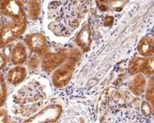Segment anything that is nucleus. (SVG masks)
<instances>
[{"instance_id": "obj_5", "label": "nucleus", "mask_w": 154, "mask_h": 123, "mask_svg": "<svg viewBox=\"0 0 154 123\" xmlns=\"http://www.w3.org/2000/svg\"><path fill=\"white\" fill-rule=\"evenodd\" d=\"M24 42L27 49L35 54L43 56L49 52L46 37L42 34L37 32L28 34L25 37Z\"/></svg>"}, {"instance_id": "obj_4", "label": "nucleus", "mask_w": 154, "mask_h": 123, "mask_svg": "<svg viewBox=\"0 0 154 123\" xmlns=\"http://www.w3.org/2000/svg\"><path fill=\"white\" fill-rule=\"evenodd\" d=\"M63 108L60 105H50L30 117L23 123H55L60 118Z\"/></svg>"}, {"instance_id": "obj_12", "label": "nucleus", "mask_w": 154, "mask_h": 123, "mask_svg": "<svg viewBox=\"0 0 154 123\" xmlns=\"http://www.w3.org/2000/svg\"><path fill=\"white\" fill-rule=\"evenodd\" d=\"M144 58L142 57H136L131 60L128 68V72L131 76H135L139 73H141Z\"/></svg>"}, {"instance_id": "obj_13", "label": "nucleus", "mask_w": 154, "mask_h": 123, "mask_svg": "<svg viewBox=\"0 0 154 123\" xmlns=\"http://www.w3.org/2000/svg\"><path fill=\"white\" fill-rule=\"evenodd\" d=\"M8 89L5 77L2 72H0V108L2 107L7 99Z\"/></svg>"}, {"instance_id": "obj_11", "label": "nucleus", "mask_w": 154, "mask_h": 123, "mask_svg": "<svg viewBox=\"0 0 154 123\" xmlns=\"http://www.w3.org/2000/svg\"><path fill=\"white\" fill-rule=\"evenodd\" d=\"M137 50L140 56L148 57L153 55V39L150 36H145L140 39L137 46Z\"/></svg>"}, {"instance_id": "obj_2", "label": "nucleus", "mask_w": 154, "mask_h": 123, "mask_svg": "<svg viewBox=\"0 0 154 123\" xmlns=\"http://www.w3.org/2000/svg\"><path fill=\"white\" fill-rule=\"evenodd\" d=\"M27 26V20H10L0 28V49H3L23 35Z\"/></svg>"}, {"instance_id": "obj_6", "label": "nucleus", "mask_w": 154, "mask_h": 123, "mask_svg": "<svg viewBox=\"0 0 154 123\" xmlns=\"http://www.w3.org/2000/svg\"><path fill=\"white\" fill-rule=\"evenodd\" d=\"M68 58V53L65 50L57 52L49 53L43 56L42 59V68L47 73L53 72L57 68L65 62Z\"/></svg>"}, {"instance_id": "obj_14", "label": "nucleus", "mask_w": 154, "mask_h": 123, "mask_svg": "<svg viewBox=\"0 0 154 123\" xmlns=\"http://www.w3.org/2000/svg\"><path fill=\"white\" fill-rule=\"evenodd\" d=\"M153 55L144 58L141 73L145 76H152L153 75Z\"/></svg>"}, {"instance_id": "obj_18", "label": "nucleus", "mask_w": 154, "mask_h": 123, "mask_svg": "<svg viewBox=\"0 0 154 123\" xmlns=\"http://www.w3.org/2000/svg\"><path fill=\"white\" fill-rule=\"evenodd\" d=\"M9 122V112L6 108H0V123Z\"/></svg>"}, {"instance_id": "obj_19", "label": "nucleus", "mask_w": 154, "mask_h": 123, "mask_svg": "<svg viewBox=\"0 0 154 123\" xmlns=\"http://www.w3.org/2000/svg\"><path fill=\"white\" fill-rule=\"evenodd\" d=\"M8 64V58L4 53L0 52V72L5 69Z\"/></svg>"}, {"instance_id": "obj_20", "label": "nucleus", "mask_w": 154, "mask_h": 123, "mask_svg": "<svg viewBox=\"0 0 154 123\" xmlns=\"http://www.w3.org/2000/svg\"><path fill=\"white\" fill-rule=\"evenodd\" d=\"M2 27V20H1V16H0V28Z\"/></svg>"}, {"instance_id": "obj_7", "label": "nucleus", "mask_w": 154, "mask_h": 123, "mask_svg": "<svg viewBox=\"0 0 154 123\" xmlns=\"http://www.w3.org/2000/svg\"><path fill=\"white\" fill-rule=\"evenodd\" d=\"M27 76L26 69L23 65H15L8 71L5 80L12 86H17L25 80Z\"/></svg>"}, {"instance_id": "obj_3", "label": "nucleus", "mask_w": 154, "mask_h": 123, "mask_svg": "<svg viewBox=\"0 0 154 123\" xmlns=\"http://www.w3.org/2000/svg\"><path fill=\"white\" fill-rule=\"evenodd\" d=\"M0 16L12 21L26 20L24 5L20 1H0Z\"/></svg>"}, {"instance_id": "obj_16", "label": "nucleus", "mask_w": 154, "mask_h": 123, "mask_svg": "<svg viewBox=\"0 0 154 123\" xmlns=\"http://www.w3.org/2000/svg\"><path fill=\"white\" fill-rule=\"evenodd\" d=\"M29 13L30 17L35 20L39 14V4L38 2H30L29 5Z\"/></svg>"}, {"instance_id": "obj_15", "label": "nucleus", "mask_w": 154, "mask_h": 123, "mask_svg": "<svg viewBox=\"0 0 154 123\" xmlns=\"http://www.w3.org/2000/svg\"><path fill=\"white\" fill-rule=\"evenodd\" d=\"M153 81H152V79H151L149 82H148V85H146V88L145 92H144L145 93L146 100V102H149L151 106H153Z\"/></svg>"}, {"instance_id": "obj_8", "label": "nucleus", "mask_w": 154, "mask_h": 123, "mask_svg": "<svg viewBox=\"0 0 154 123\" xmlns=\"http://www.w3.org/2000/svg\"><path fill=\"white\" fill-rule=\"evenodd\" d=\"M27 47L22 42H17L14 46L10 55V62L13 65H22L28 57Z\"/></svg>"}, {"instance_id": "obj_10", "label": "nucleus", "mask_w": 154, "mask_h": 123, "mask_svg": "<svg viewBox=\"0 0 154 123\" xmlns=\"http://www.w3.org/2000/svg\"><path fill=\"white\" fill-rule=\"evenodd\" d=\"M90 29L88 26H84L78 34L75 39L77 45L84 52L88 51L91 44V38H90Z\"/></svg>"}, {"instance_id": "obj_1", "label": "nucleus", "mask_w": 154, "mask_h": 123, "mask_svg": "<svg viewBox=\"0 0 154 123\" xmlns=\"http://www.w3.org/2000/svg\"><path fill=\"white\" fill-rule=\"evenodd\" d=\"M76 61L77 55H75L74 52H72L71 55L68 56L65 62L53 72L52 82L55 87L63 88L69 84L73 75Z\"/></svg>"}, {"instance_id": "obj_17", "label": "nucleus", "mask_w": 154, "mask_h": 123, "mask_svg": "<svg viewBox=\"0 0 154 123\" xmlns=\"http://www.w3.org/2000/svg\"><path fill=\"white\" fill-rule=\"evenodd\" d=\"M141 110H142V114L146 117L149 118L152 115V106H151L150 104L148 102L145 101L142 103V106H141Z\"/></svg>"}, {"instance_id": "obj_9", "label": "nucleus", "mask_w": 154, "mask_h": 123, "mask_svg": "<svg viewBox=\"0 0 154 123\" xmlns=\"http://www.w3.org/2000/svg\"><path fill=\"white\" fill-rule=\"evenodd\" d=\"M146 79L142 73L135 75L129 84V89L136 96H141L145 92L146 88Z\"/></svg>"}]
</instances>
